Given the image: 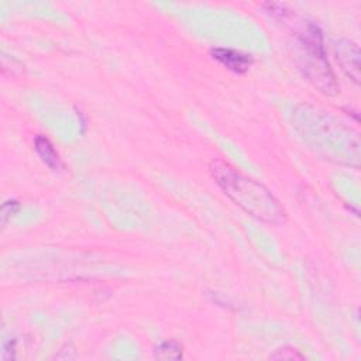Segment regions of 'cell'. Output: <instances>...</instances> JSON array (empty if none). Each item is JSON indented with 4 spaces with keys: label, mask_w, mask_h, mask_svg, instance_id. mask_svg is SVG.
<instances>
[{
    "label": "cell",
    "mask_w": 361,
    "mask_h": 361,
    "mask_svg": "<svg viewBox=\"0 0 361 361\" xmlns=\"http://www.w3.org/2000/svg\"><path fill=\"white\" fill-rule=\"evenodd\" d=\"M212 56L235 73H244L251 65V56L230 48H214Z\"/></svg>",
    "instance_id": "cell-5"
},
{
    "label": "cell",
    "mask_w": 361,
    "mask_h": 361,
    "mask_svg": "<svg viewBox=\"0 0 361 361\" xmlns=\"http://www.w3.org/2000/svg\"><path fill=\"white\" fill-rule=\"evenodd\" d=\"M298 41L302 48L299 66L305 76L324 94H336L338 86L326 58L320 28L313 23H307L305 30L298 34Z\"/></svg>",
    "instance_id": "cell-3"
},
{
    "label": "cell",
    "mask_w": 361,
    "mask_h": 361,
    "mask_svg": "<svg viewBox=\"0 0 361 361\" xmlns=\"http://www.w3.org/2000/svg\"><path fill=\"white\" fill-rule=\"evenodd\" d=\"M155 357L159 360H179L182 358V347L172 340L162 341L155 348Z\"/></svg>",
    "instance_id": "cell-7"
},
{
    "label": "cell",
    "mask_w": 361,
    "mask_h": 361,
    "mask_svg": "<svg viewBox=\"0 0 361 361\" xmlns=\"http://www.w3.org/2000/svg\"><path fill=\"white\" fill-rule=\"evenodd\" d=\"M210 172L220 189L250 216L268 224L285 223V209L262 183L244 176L223 159L212 161Z\"/></svg>",
    "instance_id": "cell-2"
},
{
    "label": "cell",
    "mask_w": 361,
    "mask_h": 361,
    "mask_svg": "<svg viewBox=\"0 0 361 361\" xmlns=\"http://www.w3.org/2000/svg\"><path fill=\"white\" fill-rule=\"evenodd\" d=\"M269 358L271 360H303V355L293 348H281V350H276V353H274Z\"/></svg>",
    "instance_id": "cell-9"
},
{
    "label": "cell",
    "mask_w": 361,
    "mask_h": 361,
    "mask_svg": "<svg viewBox=\"0 0 361 361\" xmlns=\"http://www.w3.org/2000/svg\"><path fill=\"white\" fill-rule=\"evenodd\" d=\"M334 55L337 62L340 63L341 69L353 79L355 83H360L361 78V68H360V48L355 42L350 39H338L334 44Z\"/></svg>",
    "instance_id": "cell-4"
},
{
    "label": "cell",
    "mask_w": 361,
    "mask_h": 361,
    "mask_svg": "<svg viewBox=\"0 0 361 361\" xmlns=\"http://www.w3.org/2000/svg\"><path fill=\"white\" fill-rule=\"evenodd\" d=\"M295 126L303 140L326 159L358 166V134L336 121L330 114L310 106H300L295 111Z\"/></svg>",
    "instance_id": "cell-1"
},
{
    "label": "cell",
    "mask_w": 361,
    "mask_h": 361,
    "mask_svg": "<svg viewBox=\"0 0 361 361\" xmlns=\"http://www.w3.org/2000/svg\"><path fill=\"white\" fill-rule=\"evenodd\" d=\"M34 148L38 152V155L41 157V159L52 169H58L61 166V159L59 155L56 152V149L54 148V145L51 144V141L44 137V135H37L34 138Z\"/></svg>",
    "instance_id": "cell-6"
},
{
    "label": "cell",
    "mask_w": 361,
    "mask_h": 361,
    "mask_svg": "<svg viewBox=\"0 0 361 361\" xmlns=\"http://www.w3.org/2000/svg\"><path fill=\"white\" fill-rule=\"evenodd\" d=\"M18 209H20L18 202H16V200H7V202H4L3 206H1V212H0L1 224L4 226V224L11 219V216L18 212Z\"/></svg>",
    "instance_id": "cell-8"
}]
</instances>
